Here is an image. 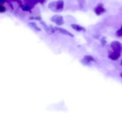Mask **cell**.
<instances>
[{
    "instance_id": "6da1fadb",
    "label": "cell",
    "mask_w": 122,
    "mask_h": 122,
    "mask_svg": "<svg viewBox=\"0 0 122 122\" xmlns=\"http://www.w3.org/2000/svg\"><path fill=\"white\" fill-rule=\"evenodd\" d=\"M64 7V2L63 0H58L56 2H51L49 5V8L53 11H60L63 9Z\"/></svg>"
},
{
    "instance_id": "7a4b0ae2",
    "label": "cell",
    "mask_w": 122,
    "mask_h": 122,
    "mask_svg": "<svg viewBox=\"0 0 122 122\" xmlns=\"http://www.w3.org/2000/svg\"><path fill=\"white\" fill-rule=\"evenodd\" d=\"M112 49L115 52H120L122 50V44L118 41H114L111 44Z\"/></svg>"
},
{
    "instance_id": "3957f363",
    "label": "cell",
    "mask_w": 122,
    "mask_h": 122,
    "mask_svg": "<svg viewBox=\"0 0 122 122\" xmlns=\"http://www.w3.org/2000/svg\"><path fill=\"white\" fill-rule=\"evenodd\" d=\"M51 20L52 21H53V22L56 23L58 25H62L64 23L63 17L59 15H54L51 19Z\"/></svg>"
},
{
    "instance_id": "277c9868",
    "label": "cell",
    "mask_w": 122,
    "mask_h": 122,
    "mask_svg": "<svg viewBox=\"0 0 122 122\" xmlns=\"http://www.w3.org/2000/svg\"><path fill=\"white\" fill-rule=\"evenodd\" d=\"M56 29L57 30H58L60 33H62V34L66 35L69 36H71V37L74 36V35L72 34V33H71L70 32H69V31L67 30L64 29L59 28V27H56Z\"/></svg>"
},
{
    "instance_id": "5b68a950",
    "label": "cell",
    "mask_w": 122,
    "mask_h": 122,
    "mask_svg": "<svg viewBox=\"0 0 122 122\" xmlns=\"http://www.w3.org/2000/svg\"><path fill=\"white\" fill-rule=\"evenodd\" d=\"M104 11L105 10L103 8V6H102V4H99L95 8V12L97 15H100V14H102Z\"/></svg>"
},
{
    "instance_id": "8992f818",
    "label": "cell",
    "mask_w": 122,
    "mask_h": 122,
    "mask_svg": "<svg viewBox=\"0 0 122 122\" xmlns=\"http://www.w3.org/2000/svg\"><path fill=\"white\" fill-rule=\"evenodd\" d=\"M120 52L114 51V52H113V53L111 54L110 55L109 57L111 59L113 60H116L118 59V58L120 57Z\"/></svg>"
},
{
    "instance_id": "52a82bcc",
    "label": "cell",
    "mask_w": 122,
    "mask_h": 122,
    "mask_svg": "<svg viewBox=\"0 0 122 122\" xmlns=\"http://www.w3.org/2000/svg\"><path fill=\"white\" fill-rule=\"evenodd\" d=\"M71 27L74 29L76 30L77 31H82V30H85V29L83 28V27L82 26H79L78 25H75V24H72L71 25Z\"/></svg>"
},
{
    "instance_id": "ba28073f",
    "label": "cell",
    "mask_w": 122,
    "mask_h": 122,
    "mask_svg": "<svg viewBox=\"0 0 122 122\" xmlns=\"http://www.w3.org/2000/svg\"><path fill=\"white\" fill-rule=\"evenodd\" d=\"M29 25H31V26H32V27H33V28H34V29H35L36 30H39V31L41 30L40 29H39V27H38V26H36V24L35 23H33V22H32V23H30Z\"/></svg>"
},
{
    "instance_id": "9c48e42d",
    "label": "cell",
    "mask_w": 122,
    "mask_h": 122,
    "mask_svg": "<svg viewBox=\"0 0 122 122\" xmlns=\"http://www.w3.org/2000/svg\"><path fill=\"white\" fill-rule=\"evenodd\" d=\"M85 59L86 61H95V60H94V58H93L92 57H91V56H86V57H85Z\"/></svg>"
},
{
    "instance_id": "30bf717a",
    "label": "cell",
    "mask_w": 122,
    "mask_h": 122,
    "mask_svg": "<svg viewBox=\"0 0 122 122\" xmlns=\"http://www.w3.org/2000/svg\"><path fill=\"white\" fill-rule=\"evenodd\" d=\"M30 8H31L29 5H25L23 7V10L25 11H29L30 10Z\"/></svg>"
},
{
    "instance_id": "8fae6325",
    "label": "cell",
    "mask_w": 122,
    "mask_h": 122,
    "mask_svg": "<svg viewBox=\"0 0 122 122\" xmlns=\"http://www.w3.org/2000/svg\"><path fill=\"white\" fill-rule=\"evenodd\" d=\"M117 35H118L119 36H122V27L120 30H119L117 31Z\"/></svg>"
},
{
    "instance_id": "7c38bea8",
    "label": "cell",
    "mask_w": 122,
    "mask_h": 122,
    "mask_svg": "<svg viewBox=\"0 0 122 122\" xmlns=\"http://www.w3.org/2000/svg\"><path fill=\"white\" fill-rule=\"evenodd\" d=\"M27 1L30 4H35L37 1H38V0H27Z\"/></svg>"
},
{
    "instance_id": "4fadbf2b",
    "label": "cell",
    "mask_w": 122,
    "mask_h": 122,
    "mask_svg": "<svg viewBox=\"0 0 122 122\" xmlns=\"http://www.w3.org/2000/svg\"><path fill=\"white\" fill-rule=\"evenodd\" d=\"M0 11H1V13H3L4 11H5V7H4L2 5H1L0 6Z\"/></svg>"
},
{
    "instance_id": "5bb4252c",
    "label": "cell",
    "mask_w": 122,
    "mask_h": 122,
    "mask_svg": "<svg viewBox=\"0 0 122 122\" xmlns=\"http://www.w3.org/2000/svg\"><path fill=\"white\" fill-rule=\"evenodd\" d=\"M45 1V0H38V1H39V2H41V3H43V2H44Z\"/></svg>"
},
{
    "instance_id": "9a60e30c",
    "label": "cell",
    "mask_w": 122,
    "mask_h": 122,
    "mask_svg": "<svg viewBox=\"0 0 122 122\" xmlns=\"http://www.w3.org/2000/svg\"><path fill=\"white\" fill-rule=\"evenodd\" d=\"M121 64H122V63H121Z\"/></svg>"
}]
</instances>
